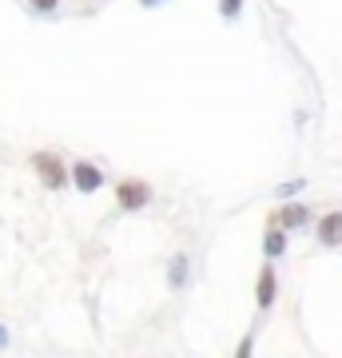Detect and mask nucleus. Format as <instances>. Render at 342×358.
<instances>
[{
  "label": "nucleus",
  "mask_w": 342,
  "mask_h": 358,
  "mask_svg": "<svg viewBox=\"0 0 342 358\" xmlns=\"http://www.w3.org/2000/svg\"><path fill=\"white\" fill-rule=\"evenodd\" d=\"M115 203H120V211H140V207L152 203V187L140 183V179H124L115 187Z\"/></svg>",
  "instance_id": "1"
},
{
  "label": "nucleus",
  "mask_w": 342,
  "mask_h": 358,
  "mask_svg": "<svg viewBox=\"0 0 342 358\" xmlns=\"http://www.w3.org/2000/svg\"><path fill=\"white\" fill-rule=\"evenodd\" d=\"M32 167L40 171V179L48 183L52 192H60L64 183H68V167L60 164V155H52V152H36V155H32Z\"/></svg>",
  "instance_id": "2"
},
{
  "label": "nucleus",
  "mask_w": 342,
  "mask_h": 358,
  "mask_svg": "<svg viewBox=\"0 0 342 358\" xmlns=\"http://www.w3.org/2000/svg\"><path fill=\"white\" fill-rule=\"evenodd\" d=\"M68 179H72L84 195H92V192H100L104 187V171L96 164H88V159H76V164L68 167Z\"/></svg>",
  "instance_id": "3"
},
{
  "label": "nucleus",
  "mask_w": 342,
  "mask_h": 358,
  "mask_svg": "<svg viewBox=\"0 0 342 358\" xmlns=\"http://www.w3.org/2000/svg\"><path fill=\"white\" fill-rule=\"evenodd\" d=\"M275 294H279V275L271 267L259 271V282H255V303H259V310L275 307Z\"/></svg>",
  "instance_id": "4"
},
{
  "label": "nucleus",
  "mask_w": 342,
  "mask_h": 358,
  "mask_svg": "<svg viewBox=\"0 0 342 358\" xmlns=\"http://www.w3.org/2000/svg\"><path fill=\"white\" fill-rule=\"evenodd\" d=\"M318 243L342 247V211H327V215L318 219Z\"/></svg>",
  "instance_id": "5"
},
{
  "label": "nucleus",
  "mask_w": 342,
  "mask_h": 358,
  "mask_svg": "<svg viewBox=\"0 0 342 358\" xmlns=\"http://www.w3.org/2000/svg\"><path fill=\"white\" fill-rule=\"evenodd\" d=\"M306 223H311V207H303V203H287L279 211V227L283 231H303Z\"/></svg>",
  "instance_id": "6"
},
{
  "label": "nucleus",
  "mask_w": 342,
  "mask_h": 358,
  "mask_svg": "<svg viewBox=\"0 0 342 358\" xmlns=\"http://www.w3.org/2000/svg\"><path fill=\"white\" fill-rule=\"evenodd\" d=\"M187 271H191V259L183 255V251H176L171 263H167V282H171V287H183V282H187Z\"/></svg>",
  "instance_id": "7"
},
{
  "label": "nucleus",
  "mask_w": 342,
  "mask_h": 358,
  "mask_svg": "<svg viewBox=\"0 0 342 358\" xmlns=\"http://www.w3.org/2000/svg\"><path fill=\"white\" fill-rule=\"evenodd\" d=\"M283 251H287V231H283V227H271V231L263 235V255H266V259H279Z\"/></svg>",
  "instance_id": "8"
},
{
  "label": "nucleus",
  "mask_w": 342,
  "mask_h": 358,
  "mask_svg": "<svg viewBox=\"0 0 342 358\" xmlns=\"http://www.w3.org/2000/svg\"><path fill=\"white\" fill-rule=\"evenodd\" d=\"M239 13H243V0H219V16L223 20H239Z\"/></svg>",
  "instance_id": "9"
},
{
  "label": "nucleus",
  "mask_w": 342,
  "mask_h": 358,
  "mask_svg": "<svg viewBox=\"0 0 342 358\" xmlns=\"http://www.w3.org/2000/svg\"><path fill=\"white\" fill-rule=\"evenodd\" d=\"M306 187V179H287V183H279L275 187V195H283V199H291V195H299Z\"/></svg>",
  "instance_id": "10"
},
{
  "label": "nucleus",
  "mask_w": 342,
  "mask_h": 358,
  "mask_svg": "<svg viewBox=\"0 0 342 358\" xmlns=\"http://www.w3.org/2000/svg\"><path fill=\"white\" fill-rule=\"evenodd\" d=\"M32 8H36V13H56L60 0H32Z\"/></svg>",
  "instance_id": "11"
},
{
  "label": "nucleus",
  "mask_w": 342,
  "mask_h": 358,
  "mask_svg": "<svg viewBox=\"0 0 342 358\" xmlns=\"http://www.w3.org/2000/svg\"><path fill=\"white\" fill-rule=\"evenodd\" d=\"M4 346H8V327L0 322V350H4Z\"/></svg>",
  "instance_id": "12"
},
{
  "label": "nucleus",
  "mask_w": 342,
  "mask_h": 358,
  "mask_svg": "<svg viewBox=\"0 0 342 358\" xmlns=\"http://www.w3.org/2000/svg\"><path fill=\"white\" fill-rule=\"evenodd\" d=\"M143 8H155V4H164V0H140Z\"/></svg>",
  "instance_id": "13"
}]
</instances>
